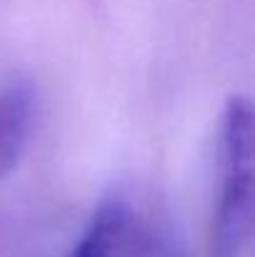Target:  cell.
<instances>
[{
	"label": "cell",
	"instance_id": "cell-2",
	"mask_svg": "<svg viewBox=\"0 0 255 257\" xmlns=\"http://www.w3.org/2000/svg\"><path fill=\"white\" fill-rule=\"evenodd\" d=\"M65 257H183L180 247L148 205L108 197L90 217L80 240Z\"/></svg>",
	"mask_w": 255,
	"mask_h": 257
},
{
	"label": "cell",
	"instance_id": "cell-1",
	"mask_svg": "<svg viewBox=\"0 0 255 257\" xmlns=\"http://www.w3.org/2000/svg\"><path fill=\"white\" fill-rule=\"evenodd\" d=\"M215 172V250L235 257L253 227V107L245 97H230L223 110Z\"/></svg>",
	"mask_w": 255,
	"mask_h": 257
},
{
	"label": "cell",
	"instance_id": "cell-3",
	"mask_svg": "<svg viewBox=\"0 0 255 257\" xmlns=\"http://www.w3.org/2000/svg\"><path fill=\"white\" fill-rule=\"evenodd\" d=\"M33 95L25 85L0 87V177L13 170L28 145Z\"/></svg>",
	"mask_w": 255,
	"mask_h": 257
}]
</instances>
